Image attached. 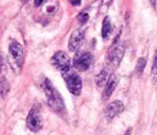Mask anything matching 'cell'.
I'll return each instance as SVG.
<instances>
[{"label":"cell","instance_id":"6da1fadb","mask_svg":"<svg viewBox=\"0 0 157 135\" xmlns=\"http://www.w3.org/2000/svg\"><path fill=\"white\" fill-rule=\"evenodd\" d=\"M43 90L48 99V106L53 109L54 112L63 113L66 111V106H64V102H63L61 93L53 86V84H52L50 80L47 79V77H45L43 81Z\"/></svg>","mask_w":157,"mask_h":135},{"label":"cell","instance_id":"9a60e30c","mask_svg":"<svg viewBox=\"0 0 157 135\" xmlns=\"http://www.w3.org/2000/svg\"><path fill=\"white\" fill-rule=\"evenodd\" d=\"M88 19H89V14L86 12H80L77 14V21H78V23H80V24H85L88 22Z\"/></svg>","mask_w":157,"mask_h":135},{"label":"cell","instance_id":"d6986e66","mask_svg":"<svg viewBox=\"0 0 157 135\" xmlns=\"http://www.w3.org/2000/svg\"><path fill=\"white\" fill-rule=\"evenodd\" d=\"M122 135H132V127H129V129H128V130H126L125 133H124Z\"/></svg>","mask_w":157,"mask_h":135},{"label":"cell","instance_id":"8fae6325","mask_svg":"<svg viewBox=\"0 0 157 135\" xmlns=\"http://www.w3.org/2000/svg\"><path fill=\"white\" fill-rule=\"evenodd\" d=\"M109 76L111 75H109V72H108L106 68L102 69L101 72L95 76V84H97V86H99V88L106 86V84H107V81L109 79Z\"/></svg>","mask_w":157,"mask_h":135},{"label":"cell","instance_id":"5bb4252c","mask_svg":"<svg viewBox=\"0 0 157 135\" xmlns=\"http://www.w3.org/2000/svg\"><path fill=\"white\" fill-rule=\"evenodd\" d=\"M146 64H147V59L144 57H140L139 59H138V62H136V67H135V71H136V73L138 75H140L143 71H144V68H146Z\"/></svg>","mask_w":157,"mask_h":135},{"label":"cell","instance_id":"52a82bcc","mask_svg":"<svg viewBox=\"0 0 157 135\" xmlns=\"http://www.w3.org/2000/svg\"><path fill=\"white\" fill-rule=\"evenodd\" d=\"M9 54L17 66L21 68L25 63V50L23 47L18 41H10L9 44Z\"/></svg>","mask_w":157,"mask_h":135},{"label":"cell","instance_id":"30bf717a","mask_svg":"<svg viewBox=\"0 0 157 135\" xmlns=\"http://www.w3.org/2000/svg\"><path fill=\"white\" fill-rule=\"evenodd\" d=\"M117 82H119V79H117L116 75L112 73V75L109 76V79H108L106 86H104V89H103V93H102V98H103L104 100L108 99L109 96H111V94L115 92V89H116V86H117Z\"/></svg>","mask_w":157,"mask_h":135},{"label":"cell","instance_id":"9c48e42d","mask_svg":"<svg viewBox=\"0 0 157 135\" xmlns=\"http://www.w3.org/2000/svg\"><path fill=\"white\" fill-rule=\"evenodd\" d=\"M124 109H125V106L121 100H113L109 104L106 108V118L107 120H113L117 114H120Z\"/></svg>","mask_w":157,"mask_h":135},{"label":"cell","instance_id":"e0dca14e","mask_svg":"<svg viewBox=\"0 0 157 135\" xmlns=\"http://www.w3.org/2000/svg\"><path fill=\"white\" fill-rule=\"evenodd\" d=\"M68 2H70L71 5H74V6H78L81 4V0H68Z\"/></svg>","mask_w":157,"mask_h":135},{"label":"cell","instance_id":"7a4b0ae2","mask_svg":"<svg viewBox=\"0 0 157 135\" xmlns=\"http://www.w3.org/2000/svg\"><path fill=\"white\" fill-rule=\"evenodd\" d=\"M63 80L66 82V86L68 89V92L74 95H80L81 94V90H82V81L80 79L75 71H67V72H63Z\"/></svg>","mask_w":157,"mask_h":135},{"label":"cell","instance_id":"4fadbf2b","mask_svg":"<svg viewBox=\"0 0 157 135\" xmlns=\"http://www.w3.org/2000/svg\"><path fill=\"white\" fill-rule=\"evenodd\" d=\"M0 89H2V98L4 99V96L6 95L9 90V84H8V80H6L5 76H2V81H0Z\"/></svg>","mask_w":157,"mask_h":135},{"label":"cell","instance_id":"ba28073f","mask_svg":"<svg viewBox=\"0 0 157 135\" xmlns=\"http://www.w3.org/2000/svg\"><path fill=\"white\" fill-rule=\"evenodd\" d=\"M84 31L81 28H78V30H75L72 34H71L70 36V40H68V49L71 51H78V49H80L81 47V44L84 41Z\"/></svg>","mask_w":157,"mask_h":135},{"label":"cell","instance_id":"ffe728a7","mask_svg":"<svg viewBox=\"0 0 157 135\" xmlns=\"http://www.w3.org/2000/svg\"><path fill=\"white\" fill-rule=\"evenodd\" d=\"M149 2H151V4H152L153 6H156V3H157V0H149Z\"/></svg>","mask_w":157,"mask_h":135},{"label":"cell","instance_id":"8992f818","mask_svg":"<svg viewBox=\"0 0 157 135\" xmlns=\"http://www.w3.org/2000/svg\"><path fill=\"white\" fill-rule=\"evenodd\" d=\"M52 64H53L57 69H59L62 73L71 69L70 57L66 51H62V50H58L53 54V57H52Z\"/></svg>","mask_w":157,"mask_h":135},{"label":"cell","instance_id":"7c38bea8","mask_svg":"<svg viewBox=\"0 0 157 135\" xmlns=\"http://www.w3.org/2000/svg\"><path fill=\"white\" fill-rule=\"evenodd\" d=\"M112 31V21H111L109 17H106L103 19V23H102V36L103 39H107Z\"/></svg>","mask_w":157,"mask_h":135},{"label":"cell","instance_id":"44dd1931","mask_svg":"<svg viewBox=\"0 0 157 135\" xmlns=\"http://www.w3.org/2000/svg\"><path fill=\"white\" fill-rule=\"evenodd\" d=\"M29 2V0H22V3H27Z\"/></svg>","mask_w":157,"mask_h":135},{"label":"cell","instance_id":"ac0fdd59","mask_svg":"<svg viewBox=\"0 0 157 135\" xmlns=\"http://www.w3.org/2000/svg\"><path fill=\"white\" fill-rule=\"evenodd\" d=\"M43 3H44V0H34V6L37 8V6H40Z\"/></svg>","mask_w":157,"mask_h":135},{"label":"cell","instance_id":"3957f363","mask_svg":"<svg viewBox=\"0 0 157 135\" xmlns=\"http://www.w3.org/2000/svg\"><path fill=\"white\" fill-rule=\"evenodd\" d=\"M26 125L34 133H37L43 127V116H41V109L39 104L32 106L27 118H26Z\"/></svg>","mask_w":157,"mask_h":135},{"label":"cell","instance_id":"5b68a950","mask_svg":"<svg viewBox=\"0 0 157 135\" xmlns=\"http://www.w3.org/2000/svg\"><path fill=\"white\" fill-rule=\"evenodd\" d=\"M72 64L76 71H86L93 64V55L89 51H76L72 59Z\"/></svg>","mask_w":157,"mask_h":135},{"label":"cell","instance_id":"277c9868","mask_svg":"<svg viewBox=\"0 0 157 135\" xmlns=\"http://www.w3.org/2000/svg\"><path fill=\"white\" fill-rule=\"evenodd\" d=\"M124 53H125V45L124 44H113V47L109 49L107 55V64L111 69L119 67V64L122 61Z\"/></svg>","mask_w":157,"mask_h":135},{"label":"cell","instance_id":"2e32d148","mask_svg":"<svg viewBox=\"0 0 157 135\" xmlns=\"http://www.w3.org/2000/svg\"><path fill=\"white\" fill-rule=\"evenodd\" d=\"M152 79H153V82L157 84V50H156V55H155L153 66H152Z\"/></svg>","mask_w":157,"mask_h":135}]
</instances>
